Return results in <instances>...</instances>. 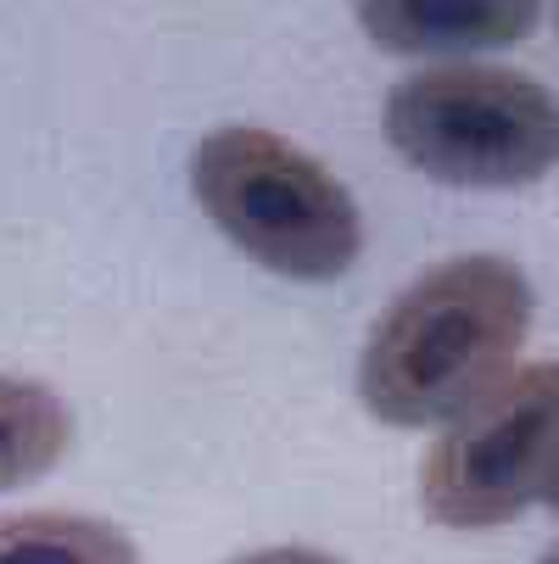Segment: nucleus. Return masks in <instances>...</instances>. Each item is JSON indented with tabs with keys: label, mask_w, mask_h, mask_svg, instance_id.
<instances>
[{
	"label": "nucleus",
	"mask_w": 559,
	"mask_h": 564,
	"mask_svg": "<svg viewBox=\"0 0 559 564\" xmlns=\"http://www.w3.org/2000/svg\"><path fill=\"white\" fill-rule=\"evenodd\" d=\"M531 280L520 263L464 252L386 302L358 352V402L391 431H437L515 375L531 336Z\"/></svg>",
	"instance_id": "nucleus-1"
},
{
	"label": "nucleus",
	"mask_w": 559,
	"mask_h": 564,
	"mask_svg": "<svg viewBox=\"0 0 559 564\" xmlns=\"http://www.w3.org/2000/svg\"><path fill=\"white\" fill-rule=\"evenodd\" d=\"M191 196L235 252L297 285H331L364 252L353 191L319 156L258 123H224L196 140Z\"/></svg>",
	"instance_id": "nucleus-2"
},
{
	"label": "nucleus",
	"mask_w": 559,
	"mask_h": 564,
	"mask_svg": "<svg viewBox=\"0 0 559 564\" xmlns=\"http://www.w3.org/2000/svg\"><path fill=\"white\" fill-rule=\"evenodd\" d=\"M380 134L404 163L453 191H520L559 169V101L493 62H431L380 101Z\"/></svg>",
	"instance_id": "nucleus-3"
},
{
	"label": "nucleus",
	"mask_w": 559,
	"mask_h": 564,
	"mask_svg": "<svg viewBox=\"0 0 559 564\" xmlns=\"http://www.w3.org/2000/svg\"><path fill=\"white\" fill-rule=\"evenodd\" d=\"M559 475V364H526L464 409L420 458V509L442 531H493Z\"/></svg>",
	"instance_id": "nucleus-4"
},
{
	"label": "nucleus",
	"mask_w": 559,
	"mask_h": 564,
	"mask_svg": "<svg viewBox=\"0 0 559 564\" xmlns=\"http://www.w3.org/2000/svg\"><path fill=\"white\" fill-rule=\"evenodd\" d=\"M353 18L386 56H475L526 40L542 0H353Z\"/></svg>",
	"instance_id": "nucleus-5"
},
{
	"label": "nucleus",
	"mask_w": 559,
	"mask_h": 564,
	"mask_svg": "<svg viewBox=\"0 0 559 564\" xmlns=\"http://www.w3.org/2000/svg\"><path fill=\"white\" fill-rule=\"evenodd\" d=\"M73 447V409L56 386L29 375H0V492L45 480Z\"/></svg>",
	"instance_id": "nucleus-6"
},
{
	"label": "nucleus",
	"mask_w": 559,
	"mask_h": 564,
	"mask_svg": "<svg viewBox=\"0 0 559 564\" xmlns=\"http://www.w3.org/2000/svg\"><path fill=\"white\" fill-rule=\"evenodd\" d=\"M0 564H140L123 525L78 509H7L0 514Z\"/></svg>",
	"instance_id": "nucleus-7"
},
{
	"label": "nucleus",
	"mask_w": 559,
	"mask_h": 564,
	"mask_svg": "<svg viewBox=\"0 0 559 564\" xmlns=\"http://www.w3.org/2000/svg\"><path fill=\"white\" fill-rule=\"evenodd\" d=\"M229 564H347V558H336L325 547H308V542H275V547H252Z\"/></svg>",
	"instance_id": "nucleus-8"
},
{
	"label": "nucleus",
	"mask_w": 559,
	"mask_h": 564,
	"mask_svg": "<svg viewBox=\"0 0 559 564\" xmlns=\"http://www.w3.org/2000/svg\"><path fill=\"white\" fill-rule=\"evenodd\" d=\"M542 503H548V514L559 520V475H553V487H548V498H542Z\"/></svg>",
	"instance_id": "nucleus-9"
},
{
	"label": "nucleus",
	"mask_w": 559,
	"mask_h": 564,
	"mask_svg": "<svg viewBox=\"0 0 559 564\" xmlns=\"http://www.w3.org/2000/svg\"><path fill=\"white\" fill-rule=\"evenodd\" d=\"M537 564H559V547H548V553H542V558H537Z\"/></svg>",
	"instance_id": "nucleus-10"
}]
</instances>
